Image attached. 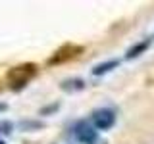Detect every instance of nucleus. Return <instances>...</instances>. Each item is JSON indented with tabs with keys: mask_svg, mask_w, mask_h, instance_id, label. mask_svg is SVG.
Segmentation results:
<instances>
[{
	"mask_svg": "<svg viewBox=\"0 0 154 144\" xmlns=\"http://www.w3.org/2000/svg\"><path fill=\"white\" fill-rule=\"evenodd\" d=\"M37 75V65L35 64H21L16 65L6 73V83L12 90H21L25 88L27 83Z\"/></svg>",
	"mask_w": 154,
	"mask_h": 144,
	"instance_id": "obj_1",
	"label": "nucleus"
},
{
	"mask_svg": "<svg viewBox=\"0 0 154 144\" xmlns=\"http://www.w3.org/2000/svg\"><path fill=\"white\" fill-rule=\"evenodd\" d=\"M85 48L79 46V44H64L62 48H58L54 54L50 56L48 60V65H58V64H66V62H71L75 58H79L83 54Z\"/></svg>",
	"mask_w": 154,
	"mask_h": 144,
	"instance_id": "obj_2",
	"label": "nucleus"
},
{
	"mask_svg": "<svg viewBox=\"0 0 154 144\" xmlns=\"http://www.w3.org/2000/svg\"><path fill=\"white\" fill-rule=\"evenodd\" d=\"M75 136H77V140L83 142V144H106L98 138L96 131L87 121H79L75 125Z\"/></svg>",
	"mask_w": 154,
	"mask_h": 144,
	"instance_id": "obj_3",
	"label": "nucleus"
},
{
	"mask_svg": "<svg viewBox=\"0 0 154 144\" xmlns=\"http://www.w3.org/2000/svg\"><path fill=\"white\" fill-rule=\"evenodd\" d=\"M91 115H93V125L96 129H102V131L114 127V123H116V113L112 112V110H108V108L94 110Z\"/></svg>",
	"mask_w": 154,
	"mask_h": 144,
	"instance_id": "obj_4",
	"label": "nucleus"
},
{
	"mask_svg": "<svg viewBox=\"0 0 154 144\" xmlns=\"http://www.w3.org/2000/svg\"><path fill=\"white\" fill-rule=\"evenodd\" d=\"M148 44H150V40H143V42H137V44H133V46L127 50V58L131 60V58H137V56H141L143 52L148 48Z\"/></svg>",
	"mask_w": 154,
	"mask_h": 144,
	"instance_id": "obj_5",
	"label": "nucleus"
},
{
	"mask_svg": "<svg viewBox=\"0 0 154 144\" xmlns=\"http://www.w3.org/2000/svg\"><path fill=\"white\" fill-rule=\"evenodd\" d=\"M118 64H119L118 60H110V62H104V64H98L96 67H93V75H104L106 71L118 67Z\"/></svg>",
	"mask_w": 154,
	"mask_h": 144,
	"instance_id": "obj_6",
	"label": "nucleus"
},
{
	"mask_svg": "<svg viewBox=\"0 0 154 144\" xmlns=\"http://www.w3.org/2000/svg\"><path fill=\"white\" fill-rule=\"evenodd\" d=\"M60 86L64 90H67V92H71V90H81L85 86V83L81 79H69V81H66V83H62Z\"/></svg>",
	"mask_w": 154,
	"mask_h": 144,
	"instance_id": "obj_7",
	"label": "nucleus"
},
{
	"mask_svg": "<svg viewBox=\"0 0 154 144\" xmlns=\"http://www.w3.org/2000/svg\"><path fill=\"white\" fill-rule=\"evenodd\" d=\"M41 129L42 127V123H38V121H23L21 123V129Z\"/></svg>",
	"mask_w": 154,
	"mask_h": 144,
	"instance_id": "obj_8",
	"label": "nucleus"
},
{
	"mask_svg": "<svg viewBox=\"0 0 154 144\" xmlns=\"http://www.w3.org/2000/svg\"><path fill=\"white\" fill-rule=\"evenodd\" d=\"M0 131H2L4 134H10V133H12V123H8V121H0Z\"/></svg>",
	"mask_w": 154,
	"mask_h": 144,
	"instance_id": "obj_9",
	"label": "nucleus"
},
{
	"mask_svg": "<svg viewBox=\"0 0 154 144\" xmlns=\"http://www.w3.org/2000/svg\"><path fill=\"white\" fill-rule=\"evenodd\" d=\"M0 144H4V142H2V140H0Z\"/></svg>",
	"mask_w": 154,
	"mask_h": 144,
	"instance_id": "obj_10",
	"label": "nucleus"
}]
</instances>
